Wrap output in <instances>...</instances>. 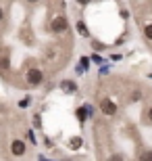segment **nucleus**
<instances>
[{
    "instance_id": "f257e3e1",
    "label": "nucleus",
    "mask_w": 152,
    "mask_h": 161,
    "mask_svg": "<svg viewBox=\"0 0 152 161\" xmlns=\"http://www.w3.org/2000/svg\"><path fill=\"white\" fill-rule=\"evenodd\" d=\"M50 27H52L54 34H63V31L67 30V17H63V15L54 17V19H52V23H50Z\"/></svg>"
},
{
    "instance_id": "f03ea898",
    "label": "nucleus",
    "mask_w": 152,
    "mask_h": 161,
    "mask_svg": "<svg viewBox=\"0 0 152 161\" xmlns=\"http://www.w3.org/2000/svg\"><path fill=\"white\" fill-rule=\"evenodd\" d=\"M100 111L104 115H115L117 113V105H115L111 98H102V101H100Z\"/></svg>"
},
{
    "instance_id": "7ed1b4c3",
    "label": "nucleus",
    "mask_w": 152,
    "mask_h": 161,
    "mask_svg": "<svg viewBox=\"0 0 152 161\" xmlns=\"http://www.w3.org/2000/svg\"><path fill=\"white\" fill-rule=\"evenodd\" d=\"M25 78H27L29 86H38V84H42V71L40 69H29V71L25 73Z\"/></svg>"
},
{
    "instance_id": "20e7f679",
    "label": "nucleus",
    "mask_w": 152,
    "mask_h": 161,
    "mask_svg": "<svg viewBox=\"0 0 152 161\" xmlns=\"http://www.w3.org/2000/svg\"><path fill=\"white\" fill-rule=\"evenodd\" d=\"M11 151H13V155L21 157L25 153V142H23V140H13V142H11Z\"/></svg>"
},
{
    "instance_id": "39448f33",
    "label": "nucleus",
    "mask_w": 152,
    "mask_h": 161,
    "mask_svg": "<svg viewBox=\"0 0 152 161\" xmlns=\"http://www.w3.org/2000/svg\"><path fill=\"white\" fill-rule=\"evenodd\" d=\"M75 27H77V34H79V36H86V38L90 36V31H88V27H86V23H83V21H77Z\"/></svg>"
},
{
    "instance_id": "423d86ee",
    "label": "nucleus",
    "mask_w": 152,
    "mask_h": 161,
    "mask_svg": "<svg viewBox=\"0 0 152 161\" xmlns=\"http://www.w3.org/2000/svg\"><path fill=\"white\" fill-rule=\"evenodd\" d=\"M138 161H152V151L150 149H144L138 157Z\"/></svg>"
},
{
    "instance_id": "0eeeda50",
    "label": "nucleus",
    "mask_w": 152,
    "mask_h": 161,
    "mask_svg": "<svg viewBox=\"0 0 152 161\" xmlns=\"http://www.w3.org/2000/svg\"><path fill=\"white\" fill-rule=\"evenodd\" d=\"M69 144H71V149H79V147L83 144V140H81L79 136H73V138L69 140Z\"/></svg>"
},
{
    "instance_id": "6e6552de",
    "label": "nucleus",
    "mask_w": 152,
    "mask_h": 161,
    "mask_svg": "<svg viewBox=\"0 0 152 161\" xmlns=\"http://www.w3.org/2000/svg\"><path fill=\"white\" fill-rule=\"evenodd\" d=\"M60 88H63L65 92H75V84H73V82H63V84H60Z\"/></svg>"
},
{
    "instance_id": "1a4fd4ad",
    "label": "nucleus",
    "mask_w": 152,
    "mask_h": 161,
    "mask_svg": "<svg viewBox=\"0 0 152 161\" xmlns=\"http://www.w3.org/2000/svg\"><path fill=\"white\" fill-rule=\"evenodd\" d=\"M77 119L81 121V124H83V121H86V109H81V107L77 109Z\"/></svg>"
},
{
    "instance_id": "9d476101",
    "label": "nucleus",
    "mask_w": 152,
    "mask_h": 161,
    "mask_svg": "<svg viewBox=\"0 0 152 161\" xmlns=\"http://www.w3.org/2000/svg\"><path fill=\"white\" fill-rule=\"evenodd\" d=\"M144 36H146L148 40H152V23H150V25H146V27H144Z\"/></svg>"
},
{
    "instance_id": "9b49d317",
    "label": "nucleus",
    "mask_w": 152,
    "mask_h": 161,
    "mask_svg": "<svg viewBox=\"0 0 152 161\" xmlns=\"http://www.w3.org/2000/svg\"><path fill=\"white\" fill-rule=\"evenodd\" d=\"M92 61L94 63H102V57L100 54H92Z\"/></svg>"
},
{
    "instance_id": "f8f14e48",
    "label": "nucleus",
    "mask_w": 152,
    "mask_h": 161,
    "mask_svg": "<svg viewBox=\"0 0 152 161\" xmlns=\"http://www.w3.org/2000/svg\"><path fill=\"white\" fill-rule=\"evenodd\" d=\"M108 161H123V157H121V155H113Z\"/></svg>"
},
{
    "instance_id": "ddd939ff",
    "label": "nucleus",
    "mask_w": 152,
    "mask_h": 161,
    "mask_svg": "<svg viewBox=\"0 0 152 161\" xmlns=\"http://www.w3.org/2000/svg\"><path fill=\"white\" fill-rule=\"evenodd\" d=\"M94 48H96V50H102V48H104V44H98V42H94Z\"/></svg>"
},
{
    "instance_id": "4468645a",
    "label": "nucleus",
    "mask_w": 152,
    "mask_h": 161,
    "mask_svg": "<svg viewBox=\"0 0 152 161\" xmlns=\"http://www.w3.org/2000/svg\"><path fill=\"white\" fill-rule=\"evenodd\" d=\"M2 17H4V11H2V6H0V21H2Z\"/></svg>"
},
{
    "instance_id": "2eb2a0df",
    "label": "nucleus",
    "mask_w": 152,
    "mask_h": 161,
    "mask_svg": "<svg viewBox=\"0 0 152 161\" xmlns=\"http://www.w3.org/2000/svg\"><path fill=\"white\" fill-rule=\"evenodd\" d=\"M148 119L152 121V109H150V111H148Z\"/></svg>"
}]
</instances>
